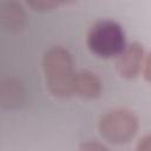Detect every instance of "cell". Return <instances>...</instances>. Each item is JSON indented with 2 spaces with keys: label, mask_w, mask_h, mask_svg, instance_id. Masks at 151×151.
<instances>
[{
  "label": "cell",
  "mask_w": 151,
  "mask_h": 151,
  "mask_svg": "<svg viewBox=\"0 0 151 151\" xmlns=\"http://www.w3.org/2000/svg\"><path fill=\"white\" fill-rule=\"evenodd\" d=\"M126 46L123 27L113 20H101L87 34L88 50L100 58L117 57Z\"/></svg>",
  "instance_id": "7a4b0ae2"
},
{
  "label": "cell",
  "mask_w": 151,
  "mask_h": 151,
  "mask_svg": "<svg viewBox=\"0 0 151 151\" xmlns=\"http://www.w3.org/2000/svg\"><path fill=\"white\" fill-rule=\"evenodd\" d=\"M144 48L139 42H132L124 47V50L116 57L117 72L126 79L136 78L144 64Z\"/></svg>",
  "instance_id": "277c9868"
},
{
  "label": "cell",
  "mask_w": 151,
  "mask_h": 151,
  "mask_svg": "<svg viewBox=\"0 0 151 151\" xmlns=\"http://www.w3.org/2000/svg\"><path fill=\"white\" fill-rule=\"evenodd\" d=\"M24 101V90L19 81L8 79L1 86V105L4 107H17Z\"/></svg>",
  "instance_id": "52a82bcc"
},
{
  "label": "cell",
  "mask_w": 151,
  "mask_h": 151,
  "mask_svg": "<svg viewBox=\"0 0 151 151\" xmlns=\"http://www.w3.org/2000/svg\"><path fill=\"white\" fill-rule=\"evenodd\" d=\"M74 1H77V0H60V4H71Z\"/></svg>",
  "instance_id": "7c38bea8"
},
{
  "label": "cell",
  "mask_w": 151,
  "mask_h": 151,
  "mask_svg": "<svg viewBox=\"0 0 151 151\" xmlns=\"http://www.w3.org/2000/svg\"><path fill=\"white\" fill-rule=\"evenodd\" d=\"M74 93L86 99H94L101 93V81L91 71L81 70L76 72Z\"/></svg>",
  "instance_id": "5b68a950"
},
{
  "label": "cell",
  "mask_w": 151,
  "mask_h": 151,
  "mask_svg": "<svg viewBox=\"0 0 151 151\" xmlns=\"http://www.w3.org/2000/svg\"><path fill=\"white\" fill-rule=\"evenodd\" d=\"M83 149H90V150H103V149H105V146L104 145H99V144H85L84 146H83Z\"/></svg>",
  "instance_id": "8fae6325"
},
{
  "label": "cell",
  "mask_w": 151,
  "mask_h": 151,
  "mask_svg": "<svg viewBox=\"0 0 151 151\" xmlns=\"http://www.w3.org/2000/svg\"><path fill=\"white\" fill-rule=\"evenodd\" d=\"M143 76L147 83H151V52L145 57L143 64Z\"/></svg>",
  "instance_id": "9c48e42d"
},
{
  "label": "cell",
  "mask_w": 151,
  "mask_h": 151,
  "mask_svg": "<svg viewBox=\"0 0 151 151\" xmlns=\"http://www.w3.org/2000/svg\"><path fill=\"white\" fill-rule=\"evenodd\" d=\"M25 12L22 7L14 2L9 1L2 6L1 9V24L7 31H19L24 27L25 24Z\"/></svg>",
  "instance_id": "8992f818"
},
{
  "label": "cell",
  "mask_w": 151,
  "mask_h": 151,
  "mask_svg": "<svg viewBox=\"0 0 151 151\" xmlns=\"http://www.w3.org/2000/svg\"><path fill=\"white\" fill-rule=\"evenodd\" d=\"M137 150L139 151H151V133L142 137L137 144Z\"/></svg>",
  "instance_id": "30bf717a"
},
{
  "label": "cell",
  "mask_w": 151,
  "mask_h": 151,
  "mask_svg": "<svg viewBox=\"0 0 151 151\" xmlns=\"http://www.w3.org/2000/svg\"><path fill=\"white\" fill-rule=\"evenodd\" d=\"M28 7L35 12H50L60 5V0H26Z\"/></svg>",
  "instance_id": "ba28073f"
},
{
  "label": "cell",
  "mask_w": 151,
  "mask_h": 151,
  "mask_svg": "<svg viewBox=\"0 0 151 151\" xmlns=\"http://www.w3.org/2000/svg\"><path fill=\"white\" fill-rule=\"evenodd\" d=\"M42 71L48 91L60 98L74 94L73 61L70 52L63 46H53L42 58Z\"/></svg>",
  "instance_id": "6da1fadb"
},
{
  "label": "cell",
  "mask_w": 151,
  "mask_h": 151,
  "mask_svg": "<svg viewBox=\"0 0 151 151\" xmlns=\"http://www.w3.org/2000/svg\"><path fill=\"white\" fill-rule=\"evenodd\" d=\"M138 118L125 109H117L106 112L99 120V132L101 137L116 145L130 142L138 131Z\"/></svg>",
  "instance_id": "3957f363"
}]
</instances>
